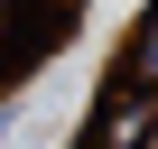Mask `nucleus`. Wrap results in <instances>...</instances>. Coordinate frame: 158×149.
<instances>
[{
	"instance_id": "f257e3e1",
	"label": "nucleus",
	"mask_w": 158,
	"mask_h": 149,
	"mask_svg": "<svg viewBox=\"0 0 158 149\" xmlns=\"http://www.w3.org/2000/svg\"><path fill=\"white\" fill-rule=\"evenodd\" d=\"M149 140H158V93H139V84H121L84 130V149H149Z\"/></svg>"
},
{
	"instance_id": "f03ea898",
	"label": "nucleus",
	"mask_w": 158,
	"mask_h": 149,
	"mask_svg": "<svg viewBox=\"0 0 158 149\" xmlns=\"http://www.w3.org/2000/svg\"><path fill=\"white\" fill-rule=\"evenodd\" d=\"M121 84H139V93H158V0H149V19H139V37H130V56H121Z\"/></svg>"
},
{
	"instance_id": "7ed1b4c3",
	"label": "nucleus",
	"mask_w": 158,
	"mask_h": 149,
	"mask_svg": "<svg viewBox=\"0 0 158 149\" xmlns=\"http://www.w3.org/2000/svg\"><path fill=\"white\" fill-rule=\"evenodd\" d=\"M19 47V0H0V56Z\"/></svg>"
}]
</instances>
